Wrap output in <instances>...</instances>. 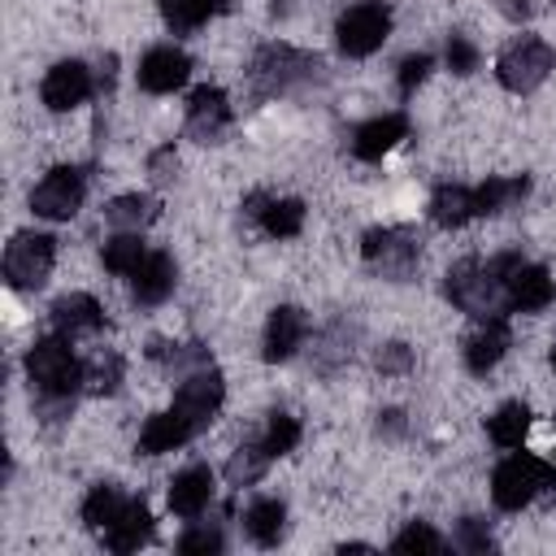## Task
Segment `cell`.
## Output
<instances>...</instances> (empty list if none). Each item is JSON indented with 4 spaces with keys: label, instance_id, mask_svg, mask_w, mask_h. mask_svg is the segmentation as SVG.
Returning <instances> with one entry per match:
<instances>
[{
    "label": "cell",
    "instance_id": "obj_21",
    "mask_svg": "<svg viewBox=\"0 0 556 556\" xmlns=\"http://www.w3.org/2000/svg\"><path fill=\"white\" fill-rule=\"evenodd\" d=\"M130 287H135L139 304H161L174 291V261L165 252H148L143 265L130 274Z\"/></svg>",
    "mask_w": 556,
    "mask_h": 556
},
{
    "label": "cell",
    "instance_id": "obj_37",
    "mask_svg": "<svg viewBox=\"0 0 556 556\" xmlns=\"http://www.w3.org/2000/svg\"><path fill=\"white\" fill-rule=\"evenodd\" d=\"M447 65H452L456 74H473V70H478V48H473L469 39L452 35V39H447Z\"/></svg>",
    "mask_w": 556,
    "mask_h": 556
},
{
    "label": "cell",
    "instance_id": "obj_14",
    "mask_svg": "<svg viewBox=\"0 0 556 556\" xmlns=\"http://www.w3.org/2000/svg\"><path fill=\"white\" fill-rule=\"evenodd\" d=\"M504 352H508V321H504V313L478 317V330L465 339V365L473 374H486V369L500 365Z\"/></svg>",
    "mask_w": 556,
    "mask_h": 556
},
{
    "label": "cell",
    "instance_id": "obj_27",
    "mask_svg": "<svg viewBox=\"0 0 556 556\" xmlns=\"http://www.w3.org/2000/svg\"><path fill=\"white\" fill-rule=\"evenodd\" d=\"M104 217H109V226H117V230H139V226H148V222L156 217V200H152V195H117V200L104 208Z\"/></svg>",
    "mask_w": 556,
    "mask_h": 556
},
{
    "label": "cell",
    "instance_id": "obj_10",
    "mask_svg": "<svg viewBox=\"0 0 556 556\" xmlns=\"http://www.w3.org/2000/svg\"><path fill=\"white\" fill-rule=\"evenodd\" d=\"M78 204H83V174L70 169V165L52 169V174L30 191V208H35L39 217H48V222H65V217H74Z\"/></svg>",
    "mask_w": 556,
    "mask_h": 556
},
{
    "label": "cell",
    "instance_id": "obj_3",
    "mask_svg": "<svg viewBox=\"0 0 556 556\" xmlns=\"http://www.w3.org/2000/svg\"><path fill=\"white\" fill-rule=\"evenodd\" d=\"M552 478H556V469L552 465H543L539 456H526V452H513L500 469H495V478H491V495H495V504L500 508H521V504H530L543 486H552Z\"/></svg>",
    "mask_w": 556,
    "mask_h": 556
},
{
    "label": "cell",
    "instance_id": "obj_45",
    "mask_svg": "<svg viewBox=\"0 0 556 556\" xmlns=\"http://www.w3.org/2000/svg\"><path fill=\"white\" fill-rule=\"evenodd\" d=\"M552 369H556V352H552Z\"/></svg>",
    "mask_w": 556,
    "mask_h": 556
},
{
    "label": "cell",
    "instance_id": "obj_7",
    "mask_svg": "<svg viewBox=\"0 0 556 556\" xmlns=\"http://www.w3.org/2000/svg\"><path fill=\"white\" fill-rule=\"evenodd\" d=\"M52 261H56V243H52V235L22 230V235H13L9 252H4V278H9L13 287H22V291H26V287H39V282L48 278Z\"/></svg>",
    "mask_w": 556,
    "mask_h": 556
},
{
    "label": "cell",
    "instance_id": "obj_20",
    "mask_svg": "<svg viewBox=\"0 0 556 556\" xmlns=\"http://www.w3.org/2000/svg\"><path fill=\"white\" fill-rule=\"evenodd\" d=\"M404 130H408V122H404L400 113L374 117V122H365V126L352 135V152H356L361 161H378V156H387V152L404 139Z\"/></svg>",
    "mask_w": 556,
    "mask_h": 556
},
{
    "label": "cell",
    "instance_id": "obj_1",
    "mask_svg": "<svg viewBox=\"0 0 556 556\" xmlns=\"http://www.w3.org/2000/svg\"><path fill=\"white\" fill-rule=\"evenodd\" d=\"M513 265H521L513 252H508V256H495L491 265H482V261H456V265L447 269V300H452L456 308L473 313V317H495V313L508 304L504 278H508Z\"/></svg>",
    "mask_w": 556,
    "mask_h": 556
},
{
    "label": "cell",
    "instance_id": "obj_2",
    "mask_svg": "<svg viewBox=\"0 0 556 556\" xmlns=\"http://www.w3.org/2000/svg\"><path fill=\"white\" fill-rule=\"evenodd\" d=\"M26 374L39 387V395H74V387L83 382V365L74 361L65 334L56 339H39L26 356Z\"/></svg>",
    "mask_w": 556,
    "mask_h": 556
},
{
    "label": "cell",
    "instance_id": "obj_41",
    "mask_svg": "<svg viewBox=\"0 0 556 556\" xmlns=\"http://www.w3.org/2000/svg\"><path fill=\"white\" fill-rule=\"evenodd\" d=\"M148 169H152V178H156V182H169V178H174V169H178V156H174V148H161V152H152Z\"/></svg>",
    "mask_w": 556,
    "mask_h": 556
},
{
    "label": "cell",
    "instance_id": "obj_28",
    "mask_svg": "<svg viewBox=\"0 0 556 556\" xmlns=\"http://www.w3.org/2000/svg\"><path fill=\"white\" fill-rule=\"evenodd\" d=\"M486 430H491V439H495L500 447H521V439H526V430H530V408H526V404H504V408L486 421Z\"/></svg>",
    "mask_w": 556,
    "mask_h": 556
},
{
    "label": "cell",
    "instance_id": "obj_9",
    "mask_svg": "<svg viewBox=\"0 0 556 556\" xmlns=\"http://www.w3.org/2000/svg\"><path fill=\"white\" fill-rule=\"evenodd\" d=\"M222 395H226L222 374L204 365V369H195V374H187V378L178 382V391H174V408H178L195 430H204V426L213 421V413L222 408Z\"/></svg>",
    "mask_w": 556,
    "mask_h": 556
},
{
    "label": "cell",
    "instance_id": "obj_4",
    "mask_svg": "<svg viewBox=\"0 0 556 556\" xmlns=\"http://www.w3.org/2000/svg\"><path fill=\"white\" fill-rule=\"evenodd\" d=\"M552 65H556V52L539 39V35H521V39H513L504 52H500V83L508 87V91H517V96H526V91H534L547 74H552Z\"/></svg>",
    "mask_w": 556,
    "mask_h": 556
},
{
    "label": "cell",
    "instance_id": "obj_34",
    "mask_svg": "<svg viewBox=\"0 0 556 556\" xmlns=\"http://www.w3.org/2000/svg\"><path fill=\"white\" fill-rule=\"evenodd\" d=\"M261 443L269 447V456L291 452V447L300 443V421H295V417H287V413H274V417H269V426H265V439H261Z\"/></svg>",
    "mask_w": 556,
    "mask_h": 556
},
{
    "label": "cell",
    "instance_id": "obj_12",
    "mask_svg": "<svg viewBox=\"0 0 556 556\" xmlns=\"http://www.w3.org/2000/svg\"><path fill=\"white\" fill-rule=\"evenodd\" d=\"M504 295H508V308H521V313H534V308H547L556 287H552V274L543 265H513L508 278H504Z\"/></svg>",
    "mask_w": 556,
    "mask_h": 556
},
{
    "label": "cell",
    "instance_id": "obj_24",
    "mask_svg": "<svg viewBox=\"0 0 556 556\" xmlns=\"http://www.w3.org/2000/svg\"><path fill=\"white\" fill-rule=\"evenodd\" d=\"M282 521H287V513H282L278 500H256V504L243 513V530H248V539L261 543V547H274V543L282 539Z\"/></svg>",
    "mask_w": 556,
    "mask_h": 556
},
{
    "label": "cell",
    "instance_id": "obj_18",
    "mask_svg": "<svg viewBox=\"0 0 556 556\" xmlns=\"http://www.w3.org/2000/svg\"><path fill=\"white\" fill-rule=\"evenodd\" d=\"M208 500H213V469H208V465H191V469H182V473L169 482V508H174L178 517L204 513Z\"/></svg>",
    "mask_w": 556,
    "mask_h": 556
},
{
    "label": "cell",
    "instance_id": "obj_22",
    "mask_svg": "<svg viewBox=\"0 0 556 556\" xmlns=\"http://www.w3.org/2000/svg\"><path fill=\"white\" fill-rule=\"evenodd\" d=\"M148 534H152V517H148L143 500H130L126 513L104 530V543H109L113 552H135L139 543H148Z\"/></svg>",
    "mask_w": 556,
    "mask_h": 556
},
{
    "label": "cell",
    "instance_id": "obj_42",
    "mask_svg": "<svg viewBox=\"0 0 556 556\" xmlns=\"http://www.w3.org/2000/svg\"><path fill=\"white\" fill-rule=\"evenodd\" d=\"M530 9H534L530 0H500V13H504L508 22H526V17H530Z\"/></svg>",
    "mask_w": 556,
    "mask_h": 556
},
{
    "label": "cell",
    "instance_id": "obj_31",
    "mask_svg": "<svg viewBox=\"0 0 556 556\" xmlns=\"http://www.w3.org/2000/svg\"><path fill=\"white\" fill-rule=\"evenodd\" d=\"M265 465H269V447H265V443H248V447H239V452L226 460V478H230L235 486H252V482L265 473Z\"/></svg>",
    "mask_w": 556,
    "mask_h": 556
},
{
    "label": "cell",
    "instance_id": "obj_36",
    "mask_svg": "<svg viewBox=\"0 0 556 556\" xmlns=\"http://www.w3.org/2000/svg\"><path fill=\"white\" fill-rule=\"evenodd\" d=\"M439 547H443V539L430 526H417V521L395 539V552H439Z\"/></svg>",
    "mask_w": 556,
    "mask_h": 556
},
{
    "label": "cell",
    "instance_id": "obj_19",
    "mask_svg": "<svg viewBox=\"0 0 556 556\" xmlns=\"http://www.w3.org/2000/svg\"><path fill=\"white\" fill-rule=\"evenodd\" d=\"M100 321H104L100 304H96L91 295H83V291L61 295V300L52 304V326H56V334H65V339L91 334V330H100Z\"/></svg>",
    "mask_w": 556,
    "mask_h": 556
},
{
    "label": "cell",
    "instance_id": "obj_6",
    "mask_svg": "<svg viewBox=\"0 0 556 556\" xmlns=\"http://www.w3.org/2000/svg\"><path fill=\"white\" fill-rule=\"evenodd\" d=\"M334 35H339V48H343L348 56H369V52L382 48V39L391 35V9H387L382 0L352 4V9L339 17Z\"/></svg>",
    "mask_w": 556,
    "mask_h": 556
},
{
    "label": "cell",
    "instance_id": "obj_23",
    "mask_svg": "<svg viewBox=\"0 0 556 556\" xmlns=\"http://www.w3.org/2000/svg\"><path fill=\"white\" fill-rule=\"evenodd\" d=\"M430 217H434L439 226H447V230L465 226L469 217H478L473 191H469V187H439V191L430 195Z\"/></svg>",
    "mask_w": 556,
    "mask_h": 556
},
{
    "label": "cell",
    "instance_id": "obj_13",
    "mask_svg": "<svg viewBox=\"0 0 556 556\" xmlns=\"http://www.w3.org/2000/svg\"><path fill=\"white\" fill-rule=\"evenodd\" d=\"M226 126H230L226 91H217V87L191 91V104H187V135L200 139V143H208V139H222Z\"/></svg>",
    "mask_w": 556,
    "mask_h": 556
},
{
    "label": "cell",
    "instance_id": "obj_39",
    "mask_svg": "<svg viewBox=\"0 0 556 556\" xmlns=\"http://www.w3.org/2000/svg\"><path fill=\"white\" fill-rule=\"evenodd\" d=\"M456 543H460L465 552H486V547H491V534L482 530V521H478V517H465V521H460Z\"/></svg>",
    "mask_w": 556,
    "mask_h": 556
},
{
    "label": "cell",
    "instance_id": "obj_16",
    "mask_svg": "<svg viewBox=\"0 0 556 556\" xmlns=\"http://www.w3.org/2000/svg\"><path fill=\"white\" fill-rule=\"evenodd\" d=\"M195 434H200V430H195L178 408H169V413L148 417V426L139 430V452H143V456H161V452L182 447V443L195 439Z\"/></svg>",
    "mask_w": 556,
    "mask_h": 556
},
{
    "label": "cell",
    "instance_id": "obj_44",
    "mask_svg": "<svg viewBox=\"0 0 556 556\" xmlns=\"http://www.w3.org/2000/svg\"><path fill=\"white\" fill-rule=\"evenodd\" d=\"M269 9H274V13H287V9H291V0H269Z\"/></svg>",
    "mask_w": 556,
    "mask_h": 556
},
{
    "label": "cell",
    "instance_id": "obj_40",
    "mask_svg": "<svg viewBox=\"0 0 556 556\" xmlns=\"http://www.w3.org/2000/svg\"><path fill=\"white\" fill-rule=\"evenodd\" d=\"M426 74H430V56H408V61L400 65V91L408 96Z\"/></svg>",
    "mask_w": 556,
    "mask_h": 556
},
{
    "label": "cell",
    "instance_id": "obj_30",
    "mask_svg": "<svg viewBox=\"0 0 556 556\" xmlns=\"http://www.w3.org/2000/svg\"><path fill=\"white\" fill-rule=\"evenodd\" d=\"M143 243H139V235L135 230H122V235H113L109 243H104V265L113 269V274H135L139 265H143Z\"/></svg>",
    "mask_w": 556,
    "mask_h": 556
},
{
    "label": "cell",
    "instance_id": "obj_17",
    "mask_svg": "<svg viewBox=\"0 0 556 556\" xmlns=\"http://www.w3.org/2000/svg\"><path fill=\"white\" fill-rule=\"evenodd\" d=\"M304 330H308V321H304V313H300L295 304L274 308V313H269V326H265V361H287V356H295V348L304 343Z\"/></svg>",
    "mask_w": 556,
    "mask_h": 556
},
{
    "label": "cell",
    "instance_id": "obj_35",
    "mask_svg": "<svg viewBox=\"0 0 556 556\" xmlns=\"http://www.w3.org/2000/svg\"><path fill=\"white\" fill-rule=\"evenodd\" d=\"M178 552L182 556H213V552H222V530L217 526H195L178 539Z\"/></svg>",
    "mask_w": 556,
    "mask_h": 556
},
{
    "label": "cell",
    "instance_id": "obj_32",
    "mask_svg": "<svg viewBox=\"0 0 556 556\" xmlns=\"http://www.w3.org/2000/svg\"><path fill=\"white\" fill-rule=\"evenodd\" d=\"M161 13L174 30H191V26H200L204 17L217 13V0H161Z\"/></svg>",
    "mask_w": 556,
    "mask_h": 556
},
{
    "label": "cell",
    "instance_id": "obj_25",
    "mask_svg": "<svg viewBox=\"0 0 556 556\" xmlns=\"http://www.w3.org/2000/svg\"><path fill=\"white\" fill-rule=\"evenodd\" d=\"M126 504H130V500H126L117 486L100 482V486H96V491L83 500V521H87L91 530H100V534H104V530H109V526H113V521L126 513Z\"/></svg>",
    "mask_w": 556,
    "mask_h": 556
},
{
    "label": "cell",
    "instance_id": "obj_43",
    "mask_svg": "<svg viewBox=\"0 0 556 556\" xmlns=\"http://www.w3.org/2000/svg\"><path fill=\"white\" fill-rule=\"evenodd\" d=\"M378 430H382V434H400V430H404V413H400V408H387L382 421H378Z\"/></svg>",
    "mask_w": 556,
    "mask_h": 556
},
{
    "label": "cell",
    "instance_id": "obj_33",
    "mask_svg": "<svg viewBox=\"0 0 556 556\" xmlns=\"http://www.w3.org/2000/svg\"><path fill=\"white\" fill-rule=\"evenodd\" d=\"M261 226H265L269 235H278V239L295 235V230L304 226V204H300V200H269V208H265Z\"/></svg>",
    "mask_w": 556,
    "mask_h": 556
},
{
    "label": "cell",
    "instance_id": "obj_15",
    "mask_svg": "<svg viewBox=\"0 0 556 556\" xmlns=\"http://www.w3.org/2000/svg\"><path fill=\"white\" fill-rule=\"evenodd\" d=\"M187 74H191V61H187V52H178V48H152V52L139 61V87H143V91H156V96L182 87Z\"/></svg>",
    "mask_w": 556,
    "mask_h": 556
},
{
    "label": "cell",
    "instance_id": "obj_26",
    "mask_svg": "<svg viewBox=\"0 0 556 556\" xmlns=\"http://www.w3.org/2000/svg\"><path fill=\"white\" fill-rule=\"evenodd\" d=\"M526 191H530L526 178H491V182H482V187L473 191V204H478V213H504V208H513Z\"/></svg>",
    "mask_w": 556,
    "mask_h": 556
},
{
    "label": "cell",
    "instance_id": "obj_11",
    "mask_svg": "<svg viewBox=\"0 0 556 556\" xmlns=\"http://www.w3.org/2000/svg\"><path fill=\"white\" fill-rule=\"evenodd\" d=\"M87 91H91V74H87L83 61H61V65H52V70L43 74V83H39V96H43V104H48L52 113H65V109L83 104Z\"/></svg>",
    "mask_w": 556,
    "mask_h": 556
},
{
    "label": "cell",
    "instance_id": "obj_38",
    "mask_svg": "<svg viewBox=\"0 0 556 556\" xmlns=\"http://www.w3.org/2000/svg\"><path fill=\"white\" fill-rule=\"evenodd\" d=\"M408 365H413L408 343H387V348L378 352V369H382V374H404Z\"/></svg>",
    "mask_w": 556,
    "mask_h": 556
},
{
    "label": "cell",
    "instance_id": "obj_5",
    "mask_svg": "<svg viewBox=\"0 0 556 556\" xmlns=\"http://www.w3.org/2000/svg\"><path fill=\"white\" fill-rule=\"evenodd\" d=\"M361 252H365V265H369V269H378L382 278L404 282V278L413 274V265H417V235H413L408 226L369 230L365 243H361Z\"/></svg>",
    "mask_w": 556,
    "mask_h": 556
},
{
    "label": "cell",
    "instance_id": "obj_29",
    "mask_svg": "<svg viewBox=\"0 0 556 556\" xmlns=\"http://www.w3.org/2000/svg\"><path fill=\"white\" fill-rule=\"evenodd\" d=\"M117 382H122V356L117 352H96L83 365V387L91 395H109V391H117Z\"/></svg>",
    "mask_w": 556,
    "mask_h": 556
},
{
    "label": "cell",
    "instance_id": "obj_8",
    "mask_svg": "<svg viewBox=\"0 0 556 556\" xmlns=\"http://www.w3.org/2000/svg\"><path fill=\"white\" fill-rule=\"evenodd\" d=\"M313 70H317V56L295 52V48H287V43H269V48H261L256 61H252V83L274 96V91H287L291 83L308 78Z\"/></svg>",
    "mask_w": 556,
    "mask_h": 556
}]
</instances>
